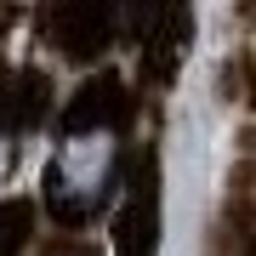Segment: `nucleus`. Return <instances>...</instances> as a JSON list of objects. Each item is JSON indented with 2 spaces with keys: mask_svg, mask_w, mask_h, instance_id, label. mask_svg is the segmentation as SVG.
Here are the masks:
<instances>
[{
  "mask_svg": "<svg viewBox=\"0 0 256 256\" xmlns=\"http://www.w3.org/2000/svg\"><path fill=\"white\" fill-rule=\"evenodd\" d=\"M114 176H120V126H114V114L80 108L68 120L52 165H46V205L63 222H86V216L102 210Z\"/></svg>",
  "mask_w": 256,
  "mask_h": 256,
  "instance_id": "obj_1",
  "label": "nucleus"
},
{
  "mask_svg": "<svg viewBox=\"0 0 256 256\" xmlns=\"http://www.w3.org/2000/svg\"><path fill=\"white\" fill-rule=\"evenodd\" d=\"M57 256H92V250H80V245H63V250H57Z\"/></svg>",
  "mask_w": 256,
  "mask_h": 256,
  "instance_id": "obj_2",
  "label": "nucleus"
}]
</instances>
